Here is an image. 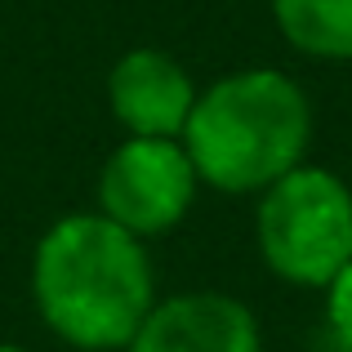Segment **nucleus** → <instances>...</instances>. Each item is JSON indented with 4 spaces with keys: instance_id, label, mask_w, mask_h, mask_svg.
<instances>
[{
    "instance_id": "obj_3",
    "label": "nucleus",
    "mask_w": 352,
    "mask_h": 352,
    "mask_svg": "<svg viewBox=\"0 0 352 352\" xmlns=\"http://www.w3.org/2000/svg\"><path fill=\"white\" fill-rule=\"evenodd\" d=\"M258 250L281 281L330 285L352 263V192L339 174L294 165L263 188Z\"/></svg>"
},
{
    "instance_id": "obj_8",
    "label": "nucleus",
    "mask_w": 352,
    "mask_h": 352,
    "mask_svg": "<svg viewBox=\"0 0 352 352\" xmlns=\"http://www.w3.org/2000/svg\"><path fill=\"white\" fill-rule=\"evenodd\" d=\"M326 317H330L335 339L344 348H352V263L326 285Z\"/></svg>"
},
{
    "instance_id": "obj_5",
    "label": "nucleus",
    "mask_w": 352,
    "mask_h": 352,
    "mask_svg": "<svg viewBox=\"0 0 352 352\" xmlns=\"http://www.w3.org/2000/svg\"><path fill=\"white\" fill-rule=\"evenodd\" d=\"M129 352H258V326L241 299L179 294L147 312Z\"/></svg>"
},
{
    "instance_id": "obj_7",
    "label": "nucleus",
    "mask_w": 352,
    "mask_h": 352,
    "mask_svg": "<svg viewBox=\"0 0 352 352\" xmlns=\"http://www.w3.org/2000/svg\"><path fill=\"white\" fill-rule=\"evenodd\" d=\"M272 14L294 50L352 63V0H272Z\"/></svg>"
},
{
    "instance_id": "obj_1",
    "label": "nucleus",
    "mask_w": 352,
    "mask_h": 352,
    "mask_svg": "<svg viewBox=\"0 0 352 352\" xmlns=\"http://www.w3.org/2000/svg\"><path fill=\"white\" fill-rule=\"evenodd\" d=\"M36 303L67 344L125 348L152 312V267L134 232L107 214H72L36 250Z\"/></svg>"
},
{
    "instance_id": "obj_4",
    "label": "nucleus",
    "mask_w": 352,
    "mask_h": 352,
    "mask_svg": "<svg viewBox=\"0 0 352 352\" xmlns=\"http://www.w3.org/2000/svg\"><path fill=\"white\" fill-rule=\"evenodd\" d=\"M192 192H197V165L174 138H129L112 152L98 179L103 214L134 236L174 228L188 214Z\"/></svg>"
},
{
    "instance_id": "obj_2",
    "label": "nucleus",
    "mask_w": 352,
    "mask_h": 352,
    "mask_svg": "<svg viewBox=\"0 0 352 352\" xmlns=\"http://www.w3.org/2000/svg\"><path fill=\"white\" fill-rule=\"evenodd\" d=\"M312 138L308 94L272 67L236 72L197 98L183 147L197 179L219 192H263L303 165Z\"/></svg>"
},
{
    "instance_id": "obj_6",
    "label": "nucleus",
    "mask_w": 352,
    "mask_h": 352,
    "mask_svg": "<svg viewBox=\"0 0 352 352\" xmlns=\"http://www.w3.org/2000/svg\"><path fill=\"white\" fill-rule=\"evenodd\" d=\"M112 112L134 138H174L183 134L197 89L188 72L156 50H134L112 72Z\"/></svg>"
}]
</instances>
